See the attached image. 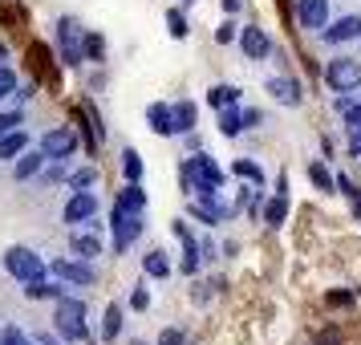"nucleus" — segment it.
Returning <instances> with one entry per match:
<instances>
[{"label": "nucleus", "mask_w": 361, "mask_h": 345, "mask_svg": "<svg viewBox=\"0 0 361 345\" xmlns=\"http://www.w3.org/2000/svg\"><path fill=\"white\" fill-rule=\"evenodd\" d=\"M82 25L73 17H61L57 20V49H61V61L66 66H82L85 61V53H82Z\"/></svg>", "instance_id": "423d86ee"}, {"label": "nucleus", "mask_w": 361, "mask_h": 345, "mask_svg": "<svg viewBox=\"0 0 361 345\" xmlns=\"http://www.w3.org/2000/svg\"><path fill=\"white\" fill-rule=\"evenodd\" d=\"M142 272H147V277H154V280L171 277V260H166V252H159V248H154V252H147V256H142Z\"/></svg>", "instance_id": "412c9836"}, {"label": "nucleus", "mask_w": 361, "mask_h": 345, "mask_svg": "<svg viewBox=\"0 0 361 345\" xmlns=\"http://www.w3.org/2000/svg\"><path fill=\"white\" fill-rule=\"evenodd\" d=\"M49 268H53V277L66 280V284H94V280H98L94 264L82 260V256H78V260H73V256H57V260H53Z\"/></svg>", "instance_id": "0eeeda50"}, {"label": "nucleus", "mask_w": 361, "mask_h": 345, "mask_svg": "<svg viewBox=\"0 0 361 345\" xmlns=\"http://www.w3.org/2000/svg\"><path fill=\"white\" fill-rule=\"evenodd\" d=\"M179 4H183V8H191V4H195V0H179Z\"/></svg>", "instance_id": "c03bdc74"}, {"label": "nucleus", "mask_w": 361, "mask_h": 345, "mask_svg": "<svg viewBox=\"0 0 361 345\" xmlns=\"http://www.w3.org/2000/svg\"><path fill=\"white\" fill-rule=\"evenodd\" d=\"M82 53H85V61H102V57H106V41H102L98 33H85L82 37Z\"/></svg>", "instance_id": "7c9ffc66"}, {"label": "nucleus", "mask_w": 361, "mask_h": 345, "mask_svg": "<svg viewBox=\"0 0 361 345\" xmlns=\"http://www.w3.org/2000/svg\"><path fill=\"white\" fill-rule=\"evenodd\" d=\"M53 333H57L61 341H69V345L85 341V337H90V329H85V301H78V296H57Z\"/></svg>", "instance_id": "f257e3e1"}, {"label": "nucleus", "mask_w": 361, "mask_h": 345, "mask_svg": "<svg viewBox=\"0 0 361 345\" xmlns=\"http://www.w3.org/2000/svg\"><path fill=\"white\" fill-rule=\"evenodd\" d=\"M325 85L333 94H353V90H361V57H333L325 66Z\"/></svg>", "instance_id": "7ed1b4c3"}, {"label": "nucleus", "mask_w": 361, "mask_h": 345, "mask_svg": "<svg viewBox=\"0 0 361 345\" xmlns=\"http://www.w3.org/2000/svg\"><path fill=\"white\" fill-rule=\"evenodd\" d=\"M147 122L154 134H163V138H171V134H179V122H175V106H166V102H154L147 110Z\"/></svg>", "instance_id": "2eb2a0df"}, {"label": "nucleus", "mask_w": 361, "mask_h": 345, "mask_svg": "<svg viewBox=\"0 0 361 345\" xmlns=\"http://www.w3.org/2000/svg\"><path fill=\"white\" fill-rule=\"evenodd\" d=\"M187 341V337H183L179 329H163V333H159V345H183Z\"/></svg>", "instance_id": "4c0bfd02"}, {"label": "nucleus", "mask_w": 361, "mask_h": 345, "mask_svg": "<svg viewBox=\"0 0 361 345\" xmlns=\"http://www.w3.org/2000/svg\"><path fill=\"white\" fill-rule=\"evenodd\" d=\"M8 94H17V73L8 66H0V102L8 98Z\"/></svg>", "instance_id": "72a5a7b5"}, {"label": "nucleus", "mask_w": 361, "mask_h": 345, "mask_svg": "<svg viewBox=\"0 0 361 345\" xmlns=\"http://www.w3.org/2000/svg\"><path fill=\"white\" fill-rule=\"evenodd\" d=\"M235 37H240V29H235V20H224V25L215 29V41H219V45H228V41H235Z\"/></svg>", "instance_id": "e433bc0d"}, {"label": "nucleus", "mask_w": 361, "mask_h": 345, "mask_svg": "<svg viewBox=\"0 0 361 345\" xmlns=\"http://www.w3.org/2000/svg\"><path fill=\"white\" fill-rule=\"evenodd\" d=\"M33 341H37V345H57V337H49V333H37Z\"/></svg>", "instance_id": "79ce46f5"}, {"label": "nucleus", "mask_w": 361, "mask_h": 345, "mask_svg": "<svg viewBox=\"0 0 361 345\" xmlns=\"http://www.w3.org/2000/svg\"><path fill=\"white\" fill-rule=\"evenodd\" d=\"M219 134H224V138H240V134H244V114H240V106H224V110H219Z\"/></svg>", "instance_id": "6ab92c4d"}, {"label": "nucleus", "mask_w": 361, "mask_h": 345, "mask_svg": "<svg viewBox=\"0 0 361 345\" xmlns=\"http://www.w3.org/2000/svg\"><path fill=\"white\" fill-rule=\"evenodd\" d=\"M118 207H126V212H147V191H142L138 183H126L122 195H118Z\"/></svg>", "instance_id": "5701e85b"}, {"label": "nucleus", "mask_w": 361, "mask_h": 345, "mask_svg": "<svg viewBox=\"0 0 361 345\" xmlns=\"http://www.w3.org/2000/svg\"><path fill=\"white\" fill-rule=\"evenodd\" d=\"M321 37H325L329 45L357 41V37H361V17H341V20H333V25H325V29H321Z\"/></svg>", "instance_id": "4468645a"}, {"label": "nucleus", "mask_w": 361, "mask_h": 345, "mask_svg": "<svg viewBox=\"0 0 361 345\" xmlns=\"http://www.w3.org/2000/svg\"><path fill=\"white\" fill-rule=\"evenodd\" d=\"M240 4H244V0H224V13H228V17H235V13H240Z\"/></svg>", "instance_id": "a19ab883"}, {"label": "nucleus", "mask_w": 361, "mask_h": 345, "mask_svg": "<svg viewBox=\"0 0 361 345\" xmlns=\"http://www.w3.org/2000/svg\"><path fill=\"white\" fill-rule=\"evenodd\" d=\"M110 228H114V248L118 252H126V248L142 236V228H147V219H142V212H126V207H110Z\"/></svg>", "instance_id": "20e7f679"}, {"label": "nucleus", "mask_w": 361, "mask_h": 345, "mask_svg": "<svg viewBox=\"0 0 361 345\" xmlns=\"http://www.w3.org/2000/svg\"><path fill=\"white\" fill-rule=\"evenodd\" d=\"M98 215V195L94 191H73L66 199V207H61V219L66 224H90Z\"/></svg>", "instance_id": "6e6552de"}, {"label": "nucleus", "mask_w": 361, "mask_h": 345, "mask_svg": "<svg viewBox=\"0 0 361 345\" xmlns=\"http://www.w3.org/2000/svg\"><path fill=\"white\" fill-rule=\"evenodd\" d=\"M25 147H29V134H25V131L0 134V163H13V159H17Z\"/></svg>", "instance_id": "a211bd4d"}, {"label": "nucleus", "mask_w": 361, "mask_h": 345, "mask_svg": "<svg viewBox=\"0 0 361 345\" xmlns=\"http://www.w3.org/2000/svg\"><path fill=\"white\" fill-rule=\"evenodd\" d=\"M147 305H150V293H147V284H134V289H130V309H138V313H142Z\"/></svg>", "instance_id": "c9c22d12"}, {"label": "nucleus", "mask_w": 361, "mask_h": 345, "mask_svg": "<svg viewBox=\"0 0 361 345\" xmlns=\"http://www.w3.org/2000/svg\"><path fill=\"white\" fill-rule=\"evenodd\" d=\"M122 333V305H106L102 313V341H114Z\"/></svg>", "instance_id": "b1692460"}, {"label": "nucleus", "mask_w": 361, "mask_h": 345, "mask_svg": "<svg viewBox=\"0 0 361 345\" xmlns=\"http://www.w3.org/2000/svg\"><path fill=\"white\" fill-rule=\"evenodd\" d=\"M333 179H337V187H341V191H345L349 199H357V183L349 179V175H333Z\"/></svg>", "instance_id": "58836bf2"}, {"label": "nucleus", "mask_w": 361, "mask_h": 345, "mask_svg": "<svg viewBox=\"0 0 361 345\" xmlns=\"http://www.w3.org/2000/svg\"><path fill=\"white\" fill-rule=\"evenodd\" d=\"M45 163H49V159H45V155H41V147L37 150H20L17 159H13V179L17 183H29V179H37V175H41V171H45Z\"/></svg>", "instance_id": "9b49d317"}, {"label": "nucleus", "mask_w": 361, "mask_h": 345, "mask_svg": "<svg viewBox=\"0 0 361 345\" xmlns=\"http://www.w3.org/2000/svg\"><path fill=\"white\" fill-rule=\"evenodd\" d=\"M0 345H37V341H33V337H25L17 325H4V329H0Z\"/></svg>", "instance_id": "473e14b6"}, {"label": "nucleus", "mask_w": 361, "mask_h": 345, "mask_svg": "<svg viewBox=\"0 0 361 345\" xmlns=\"http://www.w3.org/2000/svg\"><path fill=\"white\" fill-rule=\"evenodd\" d=\"M296 20L312 33H321L329 25V0H296Z\"/></svg>", "instance_id": "f8f14e48"}, {"label": "nucleus", "mask_w": 361, "mask_h": 345, "mask_svg": "<svg viewBox=\"0 0 361 345\" xmlns=\"http://www.w3.org/2000/svg\"><path fill=\"white\" fill-rule=\"evenodd\" d=\"M264 94H272L280 106H300V98H305V85L296 82V78L276 73V78H268V82H264Z\"/></svg>", "instance_id": "9d476101"}, {"label": "nucleus", "mask_w": 361, "mask_h": 345, "mask_svg": "<svg viewBox=\"0 0 361 345\" xmlns=\"http://www.w3.org/2000/svg\"><path fill=\"white\" fill-rule=\"evenodd\" d=\"M20 122H25V114H20V110H0V134L17 131Z\"/></svg>", "instance_id": "f704fd0d"}, {"label": "nucleus", "mask_w": 361, "mask_h": 345, "mask_svg": "<svg viewBox=\"0 0 361 345\" xmlns=\"http://www.w3.org/2000/svg\"><path fill=\"white\" fill-rule=\"evenodd\" d=\"M207 106H215V110H224V106H240V90L228 82H219L207 90Z\"/></svg>", "instance_id": "aec40b11"}, {"label": "nucleus", "mask_w": 361, "mask_h": 345, "mask_svg": "<svg viewBox=\"0 0 361 345\" xmlns=\"http://www.w3.org/2000/svg\"><path fill=\"white\" fill-rule=\"evenodd\" d=\"M260 219L268 224V228H280V224L288 219V191H276L272 199H264V207H260Z\"/></svg>", "instance_id": "dca6fc26"}, {"label": "nucleus", "mask_w": 361, "mask_h": 345, "mask_svg": "<svg viewBox=\"0 0 361 345\" xmlns=\"http://www.w3.org/2000/svg\"><path fill=\"white\" fill-rule=\"evenodd\" d=\"M175 122H179V134L195 131V102H175Z\"/></svg>", "instance_id": "cd10ccee"}, {"label": "nucleus", "mask_w": 361, "mask_h": 345, "mask_svg": "<svg viewBox=\"0 0 361 345\" xmlns=\"http://www.w3.org/2000/svg\"><path fill=\"white\" fill-rule=\"evenodd\" d=\"M69 248H73L82 260H98L102 256V240L98 236H69Z\"/></svg>", "instance_id": "393cba45"}, {"label": "nucleus", "mask_w": 361, "mask_h": 345, "mask_svg": "<svg viewBox=\"0 0 361 345\" xmlns=\"http://www.w3.org/2000/svg\"><path fill=\"white\" fill-rule=\"evenodd\" d=\"M134 345H147V341H134Z\"/></svg>", "instance_id": "49530a36"}, {"label": "nucleus", "mask_w": 361, "mask_h": 345, "mask_svg": "<svg viewBox=\"0 0 361 345\" xmlns=\"http://www.w3.org/2000/svg\"><path fill=\"white\" fill-rule=\"evenodd\" d=\"M25 296L29 301H57V296H66V284L61 280H25Z\"/></svg>", "instance_id": "f3484780"}, {"label": "nucleus", "mask_w": 361, "mask_h": 345, "mask_svg": "<svg viewBox=\"0 0 361 345\" xmlns=\"http://www.w3.org/2000/svg\"><path fill=\"white\" fill-rule=\"evenodd\" d=\"M231 171H235V175H240V179H247L252 183V187H256V191H264V171L256 163H252V159H235V163H231Z\"/></svg>", "instance_id": "a878e982"}, {"label": "nucleus", "mask_w": 361, "mask_h": 345, "mask_svg": "<svg viewBox=\"0 0 361 345\" xmlns=\"http://www.w3.org/2000/svg\"><path fill=\"white\" fill-rule=\"evenodd\" d=\"M240 114H244V131H252V126H260V122H264L260 110H240Z\"/></svg>", "instance_id": "ea45409f"}, {"label": "nucleus", "mask_w": 361, "mask_h": 345, "mask_svg": "<svg viewBox=\"0 0 361 345\" xmlns=\"http://www.w3.org/2000/svg\"><path fill=\"white\" fill-rule=\"evenodd\" d=\"M240 49H244L247 61H264L272 53V37L264 33L260 25H247V29H240Z\"/></svg>", "instance_id": "1a4fd4ad"}, {"label": "nucleus", "mask_w": 361, "mask_h": 345, "mask_svg": "<svg viewBox=\"0 0 361 345\" xmlns=\"http://www.w3.org/2000/svg\"><path fill=\"white\" fill-rule=\"evenodd\" d=\"M309 179H312V187H317V191H333V187H337V179L329 175L325 163H312L309 167Z\"/></svg>", "instance_id": "c756f323"}, {"label": "nucleus", "mask_w": 361, "mask_h": 345, "mask_svg": "<svg viewBox=\"0 0 361 345\" xmlns=\"http://www.w3.org/2000/svg\"><path fill=\"white\" fill-rule=\"evenodd\" d=\"M4 57H8V53H4V45H0V61H4Z\"/></svg>", "instance_id": "a18cd8bd"}, {"label": "nucleus", "mask_w": 361, "mask_h": 345, "mask_svg": "<svg viewBox=\"0 0 361 345\" xmlns=\"http://www.w3.org/2000/svg\"><path fill=\"white\" fill-rule=\"evenodd\" d=\"M37 147H41V155H45L49 163L73 159V155H78V131H73V126H57V131H45Z\"/></svg>", "instance_id": "39448f33"}, {"label": "nucleus", "mask_w": 361, "mask_h": 345, "mask_svg": "<svg viewBox=\"0 0 361 345\" xmlns=\"http://www.w3.org/2000/svg\"><path fill=\"white\" fill-rule=\"evenodd\" d=\"M122 175H126V183H142V159L134 147L122 150Z\"/></svg>", "instance_id": "bb28decb"}, {"label": "nucleus", "mask_w": 361, "mask_h": 345, "mask_svg": "<svg viewBox=\"0 0 361 345\" xmlns=\"http://www.w3.org/2000/svg\"><path fill=\"white\" fill-rule=\"evenodd\" d=\"M345 131H349V150L361 155V102H353L345 110Z\"/></svg>", "instance_id": "4be33fe9"}, {"label": "nucleus", "mask_w": 361, "mask_h": 345, "mask_svg": "<svg viewBox=\"0 0 361 345\" xmlns=\"http://www.w3.org/2000/svg\"><path fill=\"white\" fill-rule=\"evenodd\" d=\"M166 29H171L175 41H183V37L191 33V29H187V17H183V8H166Z\"/></svg>", "instance_id": "2f4dec72"}, {"label": "nucleus", "mask_w": 361, "mask_h": 345, "mask_svg": "<svg viewBox=\"0 0 361 345\" xmlns=\"http://www.w3.org/2000/svg\"><path fill=\"white\" fill-rule=\"evenodd\" d=\"M353 215H357V219H361V195L353 199Z\"/></svg>", "instance_id": "37998d69"}, {"label": "nucleus", "mask_w": 361, "mask_h": 345, "mask_svg": "<svg viewBox=\"0 0 361 345\" xmlns=\"http://www.w3.org/2000/svg\"><path fill=\"white\" fill-rule=\"evenodd\" d=\"M175 236L183 240V272H187V277H195V272H199V260H203V248H199V240L187 231V224H183V219L175 224Z\"/></svg>", "instance_id": "ddd939ff"}, {"label": "nucleus", "mask_w": 361, "mask_h": 345, "mask_svg": "<svg viewBox=\"0 0 361 345\" xmlns=\"http://www.w3.org/2000/svg\"><path fill=\"white\" fill-rule=\"evenodd\" d=\"M0 264H4V272H8V277H17L20 284H25V280H41V277H45V260L37 256L33 248H25V244L4 248Z\"/></svg>", "instance_id": "f03ea898"}, {"label": "nucleus", "mask_w": 361, "mask_h": 345, "mask_svg": "<svg viewBox=\"0 0 361 345\" xmlns=\"http://www.w3.org/2000/svg\"><path fill=\"white\" fill-rule=\"evenodd\" d=\"M98 183V171L94 167H85V171H69V191H90Z\"/></svg>", "instance_id": "c85d7f7f"}]
</instances>
